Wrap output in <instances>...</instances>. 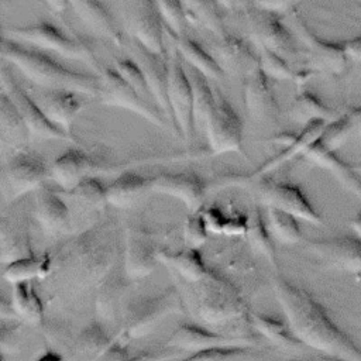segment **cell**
<instances>
[{"label": "cell", "instance_id": "obj_26", "mask_svg": "<svg viewBox=\"0 0 361 361\" xmlns=\"http://www.w3.org/2000/svg\"><path fill=\"white\" fill-rule=\"evenodd\" d=\"M300 158L327 171L347 192L361 200V180L357 176L358 172L354 171L353 165H348L340 159L334 151L326 148L320 140L306 149Z\"/></svg>", "mask_w": 361, "mask_h": 361}, {"label": "cell", "instance_id": "obj_22", "mask_svg": "<svg viewBox=\"0 0 361 361\" xmlns=\"http://www.w3.org/2000/svg\"><path fill=\"white\" fill-rule=\"evenodd\" d=\"M327 121L324 120H314V121H310L309 124H306L303 127V130L296 134V135H282L279 138H276L275 141L278 142H283L286 147L285 149L278 154L276 157L271 158L268 162H265L261 168H258L255 172H252L248 179L250 180H257V179H261L264 176H267L268 173H271L272 171H275L276 168H279L281 165L286 164L288 161H292L293 158H300L306 149H309L314 142H317L326 127H327Z\"/></svg>", "mask_w": 361, "mask_h": 361}, {"label": "cell", "instance_id": "obj_62", "mask_svg": "<svg viewBox=\"0 0 361 361\" xmlns=\"http://www.w3.org/2000/svg\"><path fill=\"white\" fill-rule=\"evenodd\" d=\"M289 361H303V360H289Z\"/></svg>", "mask_w": 361, "mask_h": 361}, {"label": "cell", "instance_id": "obj_18", "mask_svg": "<svg viewBox=\"0 0 361 361\" xmlns=\"http://www.w3.org/2000/svg\"><path fill=\"white\" fill-rule=\"evenodd\" d=\"M228 345H257L252 338L244 336H228L212 331L193 323L180 324L168 338L166 347L182 353H200L217 347Z\"/></svg>", "mask_w": 361, "mask_h": 361}, {"label": "cell", "instance_id": "obj_21", "mask_svg": "<svg viewBox=\"0 0 361 361\" xmlns=\"http://www.w3.org/2000/svg\"><path fill=\"white\" fill-rule=\"evenodd\" d=\"M243 100L247 113L255 121H274L279 114L269 79L261 68L243 78Z\"/></svg>", "mask_w": 361, "mask_h": 361}, {"label": "cell", "instance_id": "obj_36", "mask_svg": "<svg viewBox=\"0 0 361 361\" xmlns=\"http://www.w3.org/2000/svg\"><path fill=\"white\" fill-rule=\"evenodd\" d=\"M52 271L51 254H30L3 265V278L11 285L18 282H34V279H45Z\"/></svg>", "mask_w": 361, "mask_h": 361}, {"label": "cell", "instance_id": "obj_54", "mask_svg": "<svg viewBox=\"0 0 361 361\" xmlns=\"http://www.w3.org/2000/svg\"><path fill=\"white\" fill-rule=\"evenodd\" d=\"M344 44L345 52L350 59L361 62V37H355L353 39H348Z\"/></svg>", "mask_w": 361, "mask_h": 361}, {"label": "cell", "instance_id": "obj_59", "mask_svg": "<svg viewBox=\"0 0 361 361\" xmlns=\"http://www.w3.org/2000/svg\"><path fill=\"white\" fill-rule=\"evenodd\" d=\"M348 224H350V228L354 231V234L361 238V212L357 213V214L350 220Z\"/></svg>", "mask_w": 361, "mask_h": 361}, {"label": "cell", "instance_id": "obj_57", "mask_svg": "<svg viewBox=\"0 0 361 361\" xmlns=\"http://www.w3.org/2000/svg\"><path fill=\"white\" fill-rule=\"evenodd\" d=\"M45 3L54 14H62L69 6V0H45Z\"/></svg>", "mask_w": 361, "mask_h": 361}, {"label": "cell", "instance_id": "obj_4", "mask_svg": "<svg viewBox=\"0 0 361 361\" xmlns=\"http://www.w3.org/2000/svg\"><path fill=\"white\" fill-rule=\"evenodd\" d=\"M186 285L189 288L186 305L199 320L207 324H223L248 319L250 309L244 295L237 285L216 271L212 269L202 281Z\"/></svg>", "mask_w": 361, "mask_h": 361}, {"label": "cell", "instance_id": "obj_31", "mask_svg": "<svg viewBox=\"0 0 361 361\" xmlns=\"http://www.w3.org/2000/svg\"><path fill=\"white\" fill-rule=\"evenodd\" d=\"M165 34H168V38L172 42V48L176 49L185 63L193 66L212 80H221L226 76L224 71L214 59V56L210 55L204 48H202L196 41L190 39L188 35H173L166 28Z\"/></svg>", "mask_w": 361, "mask_h": 361}, {"label": "cell", "instance_id": "obj_30", "mask_svg": "<svg viewBox=\"0 0 361 361\" xmlns=\"http://www.w3.org/2000/svg\"><path fill=\"white\" fill-rule=\"evenodd\" d=\"M164 34L165 27L155 8L154 1L147 0L145 11L133 21V38L149 52L159 56H168V51L164 42Z\"/></svg>", "mask_w": 361, "mask_h": 361}, {"label": "cell", "instance_id": "obj_56", "mask_svg": "<svg viewBox=\"0 0 361 361\" xmlns=\"http://www.w3.org/2000/svg\"><path fill=\"white\" fill-rule=\"evenodd\" d=\"M216 1L228 11H240V10L247 11V0H216Z\"/></svg>", "mask_w": 361, "mask_h": 361}, {"label": "cell", "instance_id": "obj_10", "mask_svg": "<svg viewBox=\"0 0 361 361\" xmlns=\"http://www.w3.org/2000/svg\"><path fill=\"white\" fill-rule=\"evenodd\" d=\"M257 180V195L265 207H275L316 227H324L322 214L313 207L298 185L289 182H276L272 179Z\"/></svg>", "mask_w": 361, "mask_h": 361}, {"label": "cell", "instance_id": "obj_43", "mask_svg": "<svg viewBox=\"0 0 361 361\" xmlns=\"http://www.w3.org/2000/svg\"><path fill=\"white\" fill-rule=\"evenodd\" d=\"M265 220L272 237L283 244H295L302 241L303 234L299 226V219L283 210L267 207Z\"/></svg>", "mask_w": 361, "mask_h": 361}, {"label": "cell", "instance_id": "obj_24", "mask_svg": "<svg viewBox=\"0 0 361 361\" xmlns=\"http://www.w3.org/2000/svg\"><path fill=\"white\" fill-rule=\"evenodd\" d=\"M34 99L48 120L76 142L72 134V124L83 107L79 93L71 90H45Z\"/></svg>", "mask_w": 361, "mask_h": 361}, {"label": "cell", "instance_id": "obj_28", "mask_svg": "<svg viewBox=\"0 0 361 361\" xmlns=\"http://www.w3.org/2000/svg\"><path fill=\"white\" fill-rule=\"evenodd\" d=\"M127 274L117 269V265L111 268V271L104 276V279L97 286L96 295V313L103 320H113L123 314L124 306V293L127 290L126 282ZM130 279V278H128Z\"/></svg>", "mask_w": 361, "mask_h": 361}, {"label": "cell", "instance_id": "obj_49", "mask_svg": "<svg viewBox=\"0 0 361 361\" xmlns=\"http://www.w3.org/2000/svg\"><path fill=\"white\" fill-rule=\"evenodd\" d=\"M351 135H354L353 124H351L350 118L347 117V114L343 113L340 118L327 124V127L320 138V142L330 151L336 152Z\"/></svg>", "mask_w": 361, "mask_h": 361}, {"label": "cell", "instance_id": "obj_14", "mask_svg": "<svg viewBox=\"0 0 361 361\" xmlns=\"http://www.w3.org/2000/svg\"><path fill=\"white\" fill-rule=\"evenodd\" d=\"M245 20L254 45L271 49L285 59L296 58L299 55L293 37L281 23L279 14L250 8L245 11Z\"/></svg>", "mask_w": 361, "mask_h": 361}, {"label": "cell", "instance_id": "obj_13", "mask_svg": "<svg viewBox=\"0 0 361 361\" xmlns=\"http://www.w3.org/2000/svg\"><path fill=\"white\" fill-rule=\"evenodd\" d=\"M293 28L298 39L305 48V56L307 58V69L313 73L317 72H330L341 73L347 62L350 61L344 44L327 42L316 37L310 28L305 24L302 17L295 11L293 13Z\"/></svg>", "mask_w": 361, "mask_h": 361}, {"label": "cell", "instance_id": "obj_1", "mask_svg": "<svg viewBox=\"0 0 361 361\" xmlns=\"http://www.w3.org/2000/svg\"><path fill=\"white\" fill-rule=\"evenodd\" d=\"M118 234L111 224H93L65 241L52 255L51 278L68 293L99 286L118 257Z\"/></svg>", "mask_w": 361, "mask_h": 361}, {"label": "cell", "instance_id": "obj_29", "mask_svg": "<svg viewBox=\"0 0 361 361\" xmlns=\"http://www.w3.org/2000/svg\"><path fill=\"white\" fill-rule=\"evenodd\" d=\"M159 262L165 264L176 276L186 283H195L206 278L212 268L206 264L200 248L183 247L179 251L161 250L158 254Z\"/></svg>", "mask_w": 361, "mask_h": 361}, {"label": "cell", "instance_id": "obj_55", "mask_svg": "<svg viewBox=\"0 0 361 361\" xmlns=\"http://www.w3.org/2000/svg\"><path fill=\"white\" fill-rule=\"evenodd\" d=\"M354 130V135L361 138V107H348L345 111Z\"/></svg>", "mask_w": 361, "mask_h": 361}, {"label": "cell", "instance_id": "obj_20", "mask_svg": "<svg viewBox=\"0 0 361 361\" xmlns=\"http://www.w3.org/2000/svg\"><path fill=\"white\" fill-rule=\"evenodd\" d=\"M34 216L42 231L49 237H59L71 231L69 206L59 193L45 186V183L35 190Z\"/></svg>", "mask_w": 361, "mask_h": 361}, {"label": "cell", "instance_id": "obj_7", "mask_svg": "<svg viewBox=\"0 0 361 361\" xmlns=\"http://www.w3.org/2000/svg\"><path fill=\"white\" fill-rule=\"evenodd\" d=\"M51 178V166L30 151H17L3 166L1 190L7 203L20 199L28 192L37 190Z\"/></svg>", "mask_w": 361, "mask_h": 361}, {"label": "cell", "instance_id": "obj_47", "mask_svg": "<svg viewBox=\"0 0 361 361\" xmlns=\"http://www.w3.org/2000/svg\"><path fill=\"white\" fill-rule=\"evenodd\" d=\"M168 31L173 35H186L188 16L182 0H152Z\"/></svg>", "mask_w": 361, "mask_h": 361}, {"label": "cell", "instance_id": "obj_8", "mask_svg": "<svg viewBox=\"0 0 361 361\" xmlns=\"http://www.w3.org/2000/svg\"><path fill=\"white\" fill-rule=\"evenodd\" d=\"M99 97L102 103L130 110L151 124L165 128L162 111L154 104L142 99L117 72L114 68H103L99 73Z\"/></svg>", "mask_w": 361, "mask_h": 361}, {"label": "cell", "instance_id": "obj_12", "mask_svg": "<svg viewBox=\"0 0 361 361\" xmlns=\"http://www.w3.org/2000/svg\"><path fill=\"white\" fill-rule=\"evenodd\" d=\"M1 90L8 94L16 107L18 109L27 128L30 137L34 140H63L71 141V137L65 134L61 128L52 124L48 117L44 114L35 99H32L13 78L11 72L7 68H1L0 72Z\"/></svg>", "mask_w": 361, "mask_h": 361}, {"label": "cell", "instance_id": "obj_23", "mask_svg": "<svg viewBox=\"0 0 361 361\" xmlns=\"http://www.w3.org/2000/svg\"><path fill=\"white\" fill-rule=\"evenodd\" d=\"M104 168L80 149L71 148L61 154L51 165V179L63 190L71 192L82 180Z\"/></svg>", "mask_w": 361, "mask_h": 361}, {"label": "cell", "instance_id": "obj_46", "mask_svg": "<svg viewBox=\"0 0 361 361\" xmlns=\"http://www.w3.org/2000/svg\"><path fill=\"white\" fill-rule=\"evenodd\" d=\"M32 254L28 244V237L24 231L8 227L4 221L1 223V248H0V257L3 265L7 262H11L14 259L23 258Z\"/></svg>", "mask_w": 361, "mask_h": 361}, {"label": "cell", "instance_id": "obj_15", "mask_svg": "<svg viewBox=\"0 0 361 361\" xmlns=\"http://www.w3.org/2000/svg\"><path fill=\"white\" fill-rule=\"evenodd\" d=\"M306 250L327 269L361 276V238L345 235L330 240H306Z\"/></svg>", "mask_w": 361, "mask_h": 361}, {"label": "cell", "instance_id": "obj_51", "mask_svg": "<svg viewBox=\"0 0 361 361\" xmlns=\"http://www.w3.org/2000/svg\"><path fill=\"white\" fill-rule=\"evenodd\" d=\"M14 323V322H11ZM0 344L3 354L6 353H17L18 351V323H14L11 326H6L3 322L1 333H0Z\"/></svg>", "mask_w": 361, "mask_h": 361}, {"label": "cell", "instance_id": "obj_44", "mask_svg": "<svg viewBox=\"0 0 361 361\" xmlns=\"http://www.w3.org/2000/svg\"><path fill=\"white\" fill-rule=\"evenodd\" d=\"M265 354L255 345H228L217 347L190 354L178 361H264Z\"/></svg>", "mask_w": 361, "mask_h": 361}, {"label": "cell", "instance_id": "obj_16", "mask_svg": "<svg viewBox=\"0 0 361 361\" xmlns=\"http://www.w3.org/2000/svg\"><path fill=\"white\" fill-rule=\"evenodd\" d=\"M154 234L141 226H128L124 233L123 268L130 279L149 275L159 262Z\"/></svg>", "mask_w": 361, "mask_h": 361}, {"label": "cell", "instance_id": "obj_42", "mask_svg": "<svg viewBox=\"0 0 361 361\" xmlns=\"http://www.w3.org/2000/svg\"><path fill=\"white\" fill-rule=\"evenodd\" d=\"M68 193L72 202L83 212H103L109 204L107 186H104L96 176L82 180Z\"/></svg>", "mask_w": 361, "mask_h": 361}, {"label": "cell", "instance_id": "obj_60", "mask_svg": "<svg viewBox=\"0 0 361 361\" xmlns=\"http://www.w3.org/2000/svg\"><path fill=\"white\" fill-rule=\"evenodd\" d=\"M322 361H344L341 358H336V357H327V355H323L322 357Z\"/></svg>", "mask_w": 361, "mask_h": 361}, {"label": "cell", "instance_id": "obj_61", "mask_svg": "<svg viewBox=\"0 0 361 361\" xmlns=\"http://www.w3.org/2000/svg\"><path fill=\"white\" fill-rule=\"evenodd\" d=\"M353 168H354V171H355V172L361 173V164H354V165H353Z\"/></svg>", "mask_w": 361, "mask_h": 361}, {"label": "cell", "instance_id": "obj_11", "mask_svg": "<svg viewBox=\"0 0 361 361\" xmlns=\"http://www.w3.org/2000/svg\"><path fill=\"white\" fill-rule=\"evenodd\" d=\"M214 96L216 109L204 130L210 155H220L224 152L244 154L243 123L240 116L220 89H214Z\"/></svg>", "mask_w": 361, "mask_h": 361}, {"label": "cell", "instance_id": "obj_3", "mask_svg": "<svg viewBox=\"0 0 361 361\" xmlns=\"http://www.w3.org/2000/svg\"><path fill=\"white\" fill-rule=\"evenodd\" d=\"M0 55L30 82L44 90H71L87 96L99 94V76L68 69L47 54L30 49L10 38L1 37Z\"/></svg>", "mask_w": 361, "mask_h": 361}, {"label": "cell", "instance_id": "obj_39", "mask_svg": "<svg viewBox=\"0 0 361 361\" xmlns=\"http://www.w3.org/2000/svg\"><path fill=\"white\" fill-rule=\"evenodd\" d=\"M10 302L21 320L30 324H41L44 322L45 307L32 282L13 283Z\"/></svg>", "mask_w": 361, "mask_h": 361}, {"label": "cell", "instance_id": "obj_40", "mask_svg": "<svg viewBox=\"0 0 361 361\" xmlns=\"http://www.w3.org/2000/svg\"><path fill=\"white\" fill-rule=\"evenodd\" d=\"M189 23L202 25L217 38L226 35L224 16L216 0H182Z\"/></svg>", "mask_w": 361, "mask_h": 361}, {"label": "cell", "instance_id": "obj_25", "mask_svg": "<svg viewBox=\"0 0 361 361\" xmlns=\"http://www.w3.org/2000/svg\"><path fill=\"white\" fill-rule=\"evenodd\" d=\"M213 52L214 59L224 73L245 78L259 68L258 54H255L241 38L231 34L219 37V41L213 47Z\"/></svg>", "mask_w": 361, "mask_h": 361}, {"label": "cell", "instance_id": "obj_9", "mask_svg": "<svg viewBox=\"0 0 361 361\" xmlns=\"http://www.w3.org/2000/svg\"><path fill=\"white\" fill-rule=\"evenodd\" d=\"M168 100L178 135L189 140L193 135V94L183 61L176 49L168 54Z\"/></svg>", "mask_w": 361, "mask_h": 361}, {"label": "cell", "instance_id": "obj_58", "mask_svg": "<svg viewBox=\"0 0 361 361\" xmlns=\"http://www.w3.org/2000/svg\"><path fill=\"white\" fill-rule=\"evenodd\" d=\"M35 361H63V358L59 353H56L54 350H47Z\"/></svg>", "mask_w": 361, "mask_h": 361}, {"label": "cell", "instance_id": "obj_33", "mask_svg": "<svg viewBox=\"0 0 361 361\" xmlns=\"http://www.w3.org/2000/svg\"><path fill=\"white\" fill-rule=\"evenodd\" d=\"M185 69L188 78L192 85V94H193V126L195 128L206 130L207 124L212 120V116L216 109V96L214 90L212 89L209 79L200 73L193 66L185 63Z\"/></svg>", "mask_w": 361, "mask_h": 361}, {"label": "cell", "instance_id": "obj_34", "mask_svg": "<svg viewBox=\"0 0 361 361\" xmlns=\"http://www.w3.org/2000/svg\"><path fill=\"white\" fill-rule=\"evenodd\" d=\"M148 192H151L149 179L135 172L126 171L107 185V200L113 207L127 209Z\"/></svg>", "mask_w": 361, "mask_h": 361}, {"label": "cell", "instance_id": "obj_48", "mask_svg": "<svg viewBox=\"0 0 361 361\" xmlns=\"http://www.w3.org/2000/svg\"><path fill=\"white\" fill-rule=\"evenodd\" d=\"M113 68L116 72L147 102L154 103V97L151 93V89L144 78V73L141 72L140 66L135 63L133 58H123V59H116L113 63ZM157 106V104H155Z\"/></svg>", "mask_w": 361, "mask_h": 361}, {"label": "cell", "instance_id": "obj_17", "mask_svg": "<svg viewBox=\"0 0 361 361\" xmlns=\"http://www.w3.org/2000/svg\"><path fill=\"white\" fill-rule=\"evenodd\" d=\"M131 54L133 59L144 73V78L151 89L157 107L171 121L173 133L175 135H178L168 100V56H159L149 52L134 38L131 41Z\"/></svg>", "mask_w": 361, "mask_h": 361}, {"label": "cell", "instance_id": "obj_52", "mask_svg": "<svg viewBox=\"0 0 361 361\" xmlns=\"http://www.w3.org/2000/svg\"><path fill=\"white\" fill-rule=\"evenodd\" d=\"M298 1L299 0H252L255 8L274 14H283L293 10Z\"/></svg>", "mask_w": 361, "mask_h": 361}, {"label": "cell", "instance_id": "obj_37", "mask_svg": "<svg viewBox=\"0 0 361 361\" xmlns=\"http://www.w3.org/2000/svg\"><path fill=\"white\" fill-rule=\"evenodd\" d=\"M289 114L292 120L306 126L314 120H324L327 123L336 121L343 113L330 109L314 93L305 89L299 90L293 97Z\"/></svg>", "mask_w": 361, "mask_h": 361}, {"label": "cell", "instance_id": "obj_45", "mask_svg": "<svg viewBox=\"0 0 361 361\" xmlns=\"http://www.w3.org/2000/svg\"><path fill=\"white\" fill-rule=\"evenodd\" d=\"M244 237H247V243L254 251L265 255L269 262L275 264V247L272 243V234L259 209H254V212L248 216V227Z\"/></svg>", "mask_w": 361, "mask_h": 361}, {"label": "cell", "instance_id": "obj_50", "mask_svg": "<svg viewBox=\"0 0 361 361\" xmlns=\"http://www.w3.org/2000/svg\"><path fill=\"white\" fill-rule=\"evenodd\" d=\"M209 233L210 231L207 228V224H206L202 210L190 213L183 226L185 247L200 248L206 243Z\"/></svg>", "mask_w": 361, "mask_h": 361}, {"label": "cell", "instance_id": "obj_19", "mask_svg": "<svg viewBox=\"0 0 361 361\" xmlns=\"http://www.w3.org/2000/svg\"><path fill=\"white\" fill-rule=\"evenodd\" d=\"M149 190L180 199L190 213L202 210L206 197V185L193 172L158 173L149 178Z\"/></svg>", "mask_w": 361, "mask_h": 361}, {"label": "cell", "instance_id": "obj_38", "mask_svg": "<svg viewBox=\"0 0 361 361\" xmlns=\"http://www.w3.org/2000/svg\"><path fill=\"white\" fill-rule=\"evenodd\" d=\"M110 338L102 324L93 322L80 330L72 344V353L76 361H99V358L111 345Z\"/></svg>", "mask_w": 361, "mask_h": 361}, {"label": "cell", "instance_id": "obj_35", "mask_svg": "<svg viewBox=\"0 0 361 361\" xmlns=\"http://www.w3.org/2000/svg\"><path fill=\"white\" fill-rule=\"evenodd\" d=\"M28 128L6 92H0V142L4 148H18L25 144Z\"/></svg>", "mask_w": 361, "mask_h": 361}, {"label": "cell", "instance_id": "obj_5", "mask_svg": "<svg viewBox=\"0 0 361 361\" xmlns=\"http://www.w3.org/2000/svg\"><path fill=\"white\" fill-rule=\"evenodd\" d=\"M182 292L176 286H169L151 296H142L124 307L121 314V329L116 338L128 343L149 333L157 324L171 314H183L188 305Z\"/></svg>", "mask_w": 361, "mask_h": 361}, {"label": "cell", "instance_id": "obj_6", "mask_svg": "<svg viewBox=\"0 0 361 361\" xmlns=\"http://www.w3.org/2000/svg\"><path fill=\"white\" fill-rule=\"evenodd\" d=\"M3 37L16 42L35 45L39 49L52 51L63 58L82 61L93 68L97 73L102 71L92 49L80 39L68 37L58 27L51 23L41 21L31 25L3 27Z\"/></svg>", "mask_w": 361, "mask_h": 361}, {"label": "cell", "instance_id": "obj_53", "mask_svg": "<svg viewBox=\"0 0 361 361\" xmlns=\"http://www.w3.org/2000/svg\"><path fill=\"white\" fill-rule=\"evenodd\" d=\"M131 355L127 351V344L114 337L111 345L99 358V361H128Z\"/></svg>", "mask_w": 361, "mask_h": 361}, {"label": "cell", "instance_id": "obj_2", "mask_svg": "<svg viewBox=\"0 0 361 361\" xmlns=\"http://www.w3.org/2000/svg\"><path fill=\"white\" fill-rule=\"evenodd\" d=\"M271 286L285 320L307 348L344 361H361V348L309 292L292 285L281 275L272 278Z\"/></svg>", "mask_w": 361, "mask_h": 361}, {"label": "cell", "instance_id": "obj_41", "mask_svg": "<svg viewBox=\"0 0 361 361\" xmlns=\"http://www.w3.org/2000/svg\"><path fill=\"white\" fill-rule=\"evenodd\" d=\"M258 59L261 71L268 76V79L279 80V82H295L298 86L303 85L309 78L314 73L309 69L306 71H293L285 58L278 55L276 52L267 49L264 47H257Z\"/></svg>", "mask_w": 361, "mask_h": 361}, {"label": "cell", "instance_id": "obj_32", "mask_svg": "<svg viewBox=\"0 0 361 361\" xmlns=\"http://www.w3.org/2000/svg\"><path fill=\"white\" fill-rule=\"evenodd\" d=\"M248 323L259 336L281 350L300 353L306 348V345L293 334L286 320L282 322L272 316L250 312Z\"/></svg>", "mask_w": 361, "mask_h": 361}, {"label": "cell", "instance_id": "obj_27", "mask_svg": "<svg viewBox=\"0 0 361 361\" xmlns=\"http://www.w3.org/2000/svg\"><path fill=\"white\" fill-rule=\"evenodd\" d=\"M69 6L93 34L111 41L117 47L123 44V37L113 17L99 0H69Z\"/></svg>", "mask_w": 361, "mask_h": 361}]
</instances>
